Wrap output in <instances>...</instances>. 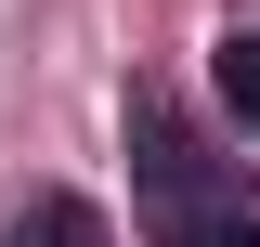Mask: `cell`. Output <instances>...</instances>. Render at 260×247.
Segmentation results:
<instances>
[{
    "instance_id": "1",
    "label": "cell",
    "mask_w": 260,
    "mask_h": 247,
    "mask_svg": "<svg viewBox=\"0 0 260 247\" xmlns=\"http://www.w3.org/2000/svg\"><path fill=\"white\" fill-rule=\"evenodd\" d=\"M130 143H143V208L156 247H260V208L234 195V169L169 117V91H130Z\"/></svg>"
},
{
    "instance_id": "2",
    "label": "cell",
    "mask_w": 260,
    "mask_h": 247,
    "mask_svg": "<svg viewBox=\"0 0 260 247\" xmlns=\"http://www.w3.org/2000/svg\"><path fill=\"white\" fill-rule=\"evenodd\" d=\"M13 247H117V234H104V208H91V195H39V208L13 221Z\"/></svg>"
},
{
    "instance_id": "3",
    "label": "cell",
    "mask_w": 260,
    "mask_h": 247,
    "mask_svg": "<svg viewBox=\"0 0 260 247\" xmlns=\"http://www.w3.org/2000/svg\"><path fill=\"white\" fill-rule=\"evenodd\" d=\"M208 91H221L234 130H260V39H221V52H208Z\"/></svg>"
}]
</instances>
